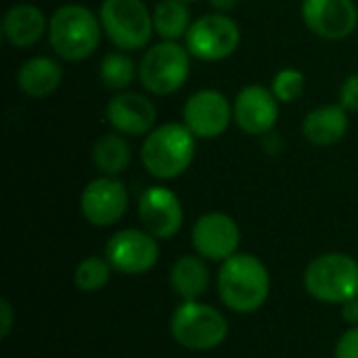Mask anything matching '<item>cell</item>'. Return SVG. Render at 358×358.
<instances>
[{
    "mask_svg": "<svg viewBox=\"0 0 358 358\" xmlns=\"http://www.w3.org/2000/svg\"><path fill=\"white\" fill-rule=\"evenodd\" d=\"M218 296L222 304L237 315L260 310L271 296V273L254 254H235L220 262Z\"/></svg>",
    "mask_w": 358,
    "mask_h": 358,
    "instance_id": "1",
    "label": "cell"
},
{
    "mask_svg": "<svg viewBox=\"0 0 358 358\" xmlns=\"http://www.w3.org/2000/svg\"><path fill=\"white\" fill-rule=\"evenodd\" d=\"M197 151L195 134L180 122H168L153 128L141 147L143 168L157 180H174L182 176Z\"/></svg>",
    "mask_w": 358,
    "mask_h": 358,
    "instance_id": "2",
    "label": "cell"
},
{
    "mask_svg": "<svg viewBox=\"0 0 358 358\" xmlns=\"http://www.w3.org/2000/svg\"><path fill=\"white\" fill-rule=\"evenodd\" d=\"M101 19L84 4H63L48 21V42L57 57L78 63L94 55L101 44Z\"/></svg>",
    "mask_w": 358,
    "mask_h": 358,
    "instance_id": "3",
    "label": "cell"
},
{
    "mask_svg": "<svg viewBox=\"0 0 358 358\" xmlns=\"http://www.w3.org/2000/svg\"><path fill=\"white\" fill-rule=\"evenodd\" d=\"M306 294L323 304H344L358 298V260L344 252H327L304 271Z\"/></svg>",
    "mask_w": 358,
    "mask_h": 358,
    "instance_id": "4",
    "label": "cell"
},
{
    "mask_svg": "<svg viewBox=\"0 0 358 358\" xmlns=\"http://www.w3.org/2000/svg\"><path fill=\"white\" fill-rule=\"evenodd\" d=\"M170 334L174 342L187 350L210 352L229 338V321L220 310L206 302H180L172 313Z\"/></svg>",
    "mask_w": 358,
    "mask_h": 358,
    "instance_id": "5",
    "label": "cell"
},
{
    "mask_svg": "<svg viewBox=\"0 0 358 358\" xmlns=\"http://www.w3.org/2000/svg\"><path fill=\"white\" fill-rule=\"evenodd\" d=\"M99 19L111 44L126 52L147 48L155 36L153 13L143 0H103Z\"/></svg>",
    "mask_w": 358,
    "mask_h": 358,
    "instance_id": "6",
    "label": "cell"
},
{
    "mask_svg": "<svg viewBox=\"0 0 358 358\" xmlns=\"http://www.w3.org/2000/svg\"><path fill=\"white\" fill-rule=\"evenodd\" d=\"M191 73V52L187 46L162 40L149 46L138 63V82L149 94L168 96L178 92Z\"/></svg>",
    "mask_w": 358,
    "mask_h": 358,
    "instance_id": "7",
    "label": "cell"
},
{
    "mask_svg": "<svg viewBox=\"0 0 358 358\" xmlns=\"http://www.w3.org/2000/svg\"><path fill=\"white\" fill-rule=\"evenodd\" d=\"M241 44V29L237 21L224 13H208L195 19L185 36V46L193 59L214 63L224 61L237 52Z\"/></svg>",
    "mask_w": 358,
    "mask_h": 358,
    "instance_id": "8",
    "label": "cell"
},
{
    "mask_svg": "<svg viewBox=\"0 0 358 358\" xmlns=\"http://www.w3.org/2000/svg\"><path fill=\"white\" fill-rule=\"evenodd\" d=\"M233 122V103L214 88L193 92L182 107V124L197 141H214L222 136Z\"/></svg>",
    "mask_w": 358,
    "mask_h": 358,
    "instance_id": "9",
    "label": "cell"
},
{
    "mask_svg": "<svg viewBox=\"0 0 358 358\" xmlns=\"http://www.w3.org/2000/svg\"><path fill=\"white\" fill-rule=\"evenodd\" d=\"M105 258L122 275H145L159 260L157 239L145 229H122L105 245Z\"/></svg>",
    "mask_w": 358,
    "mask_h": 358,
    "instance_id": "10",
    "label": "cell"
},
{
    "mask_svg": "<svg viewBox=\"0 0 358 358\" xmlns=\"http://www.w3.org/2000/svg\"><path fill=\"white\" fill-rule=\"evenodd\" d=\"M128 189L117 176H99L90 180L80 195V212L92 227H113L128 212Z\"/></svg>",
    "mask_w": 358,
    "mask_h": 358,
    "instance_id": "11",
    "label": "cell"
},
{
    "mask_svg": "<svg viewBox=\"0 0 358 358\" xmlns=\"http://www.w3.org/2000/svg\"><path fill=\"white\" fill-rule=\"evenodd\" d=\"M191 243L203 260L224 262L237 254L241 231L235 218L224 212H208L199 216L191 229Z\"/></svg>",
    "mask_w": 358,
    "mask_h": 358,
    "instance_id": "12",
    "label": "cell"
},
{
    "mask_svg": "<svg viewBox=\"0 0 358 358\" xmlns=\"http://www.w3.org/2000/svg\"><path fill=\"white\" fill-rule=\"evenodd\" d=\"M138 218L155 239H172L185 224V210L172 189L153 185L138 197Z\"/></svg>",
    "mask_w": 358,
    "mask_h": 358,
    "instance_id": "13",
    "label": "cell"
},
{
    "mask_svg": "<svg viewBox=\"0 0 358 358\" xmlns=\"http://www.w3.org/2000/svg\"><path fill=\"white\" fill-rule=\"evenodd\" d=\"M304 25L323 40H346L358 25V6L355 0H302Z\"/></svg>",
    "mask_w": 358,
    "mask_h": 358,
    "instance_id": "14",
    "label": "cell"
},
{
    "mask_svg": "<svg viewBox=\"0 0 358 358\" xmlns=\"http://www.w3.org/2000/svg\"><path fill=\"white\" fill-rule=\"evenodd\" d=\"M279 120V101L271 88L248 84L239 90L233 103V122L248 136H266Z\"/></svg>",
    "mask_w": 358,
    "mask_h": 358,
    "instance_id": "15",
    "label": "cell"
},
{
    "mask_svg": "<svg viewBox=\"0 0 358 358\" xmlns=\"http://www.w3.org/2000/svg\"><path fill=\"white\" fill-rule=\"evenodd\" d=\"M109 126L124 136H147L155 128L157 109L153 101L134 90L115 92L105 109Z\"/></svg>",
    "mask_w": 358,
    "mask_h": 358,
    "instance_id": "16",
    "label": "cell"
},
{
    "mask_svg": "<svg viewBox=\"0 0 358 358\" xmlns=\"http://www.w3.org/2000/svg\"><path fill=\"white\" fill-rule=\"evenodd\" d=\"M44 34H48V19L36 4H13L2 17V38L15 48H29Z\"/></svg>",
    "mask_w": 358,
    "mask_h": 358,
    "instance_id": "17",
    "label": "cell"
},
{
    "mask_svg": "<svg viewBox=\"0 0 358 358\" xmlns=\"http://www.w3.org/2000/svg\"><path fill=\"white\" fill-rule=\"evenodd\" d=\"M350 126L348 111L338 103L331 105H321L306 113L302 122V134L304 138L315 145V147H331L340 143Z\"/></svg>",
    "mask_w": 358,
    "mask_h": 358,
    "instance_id": "18",
    "label": "cell"
},
{
    "mask_svg": "<svg viewBox=\"0 0 358 358\" xmlns=\"http://www.w3.org/2000/svg\"><path fill=\"white\" fill-rule=\"evenodd\" d=\"M63 82V67L59 61L38 55L21 63L17 71V86L29 99L50 96Z\"/></svg>",
    "mask_w": 358,
    "mask_h": 358,
    "instance_id": "19",
    "label": "cell"
},
{
    "mask_svg": "<svg viewBox=\"0 0 358 358\" xmlns=\"http://www.w3.org/2000/svg\"><path fill=\"white\" fill-rule=\"evenodd\" d=\"M210 285V271L201 256H180L170 268V287L182 300H199Z\"/></svg>",
    "mask_w": 358,
    "mask_h": 358,
    "instance_id": "20",
    "label": "cell"
},
{
    "mask_svg": "<svg viewBox=\"0 0 358 358\" xmlns=\"http://www.w3.org/2000/svg\"><path fill=\"white\" fill-rule=\"evenodd\" d=\"M132 162V147L128 136L111 130L101 134L92 145V164L103 176H117L128 170Z\"/></svg>",
    "mask_w": 358,
    "mask_h": 358,
    "instance_id": "21",
    "label": "cell"
},
{
    "mask_svg": "<svg viewBox=\"0 0 358 358\" xmlns=\"http://www.w3.org/2000/svg\"><path fill=\"white\" fill-rule=\"evenodd\" d=\"M191 10L189 4L180 0H159L153 6V27L162 40L178 42L187 36L191 27Z\"/></svg>",
    "mask_w": 358,
    "mask_h": 358,
    "instance_id": "22",
    "label": "cell"
},
{
    "mask_svg": "<svg viewBox=\"0 0 358 358\" xmlns=\"http://www.w3.org/2000/svg\"><path fill=\"white\" fill-rule=\"evenodd\" d=\"M99 78L105 84V88L122 92L128 90L134 78H138V65L126 50H111L101 59L99 65Z\"/></svg>",
    "mask_w": 358,
    "mask_h": 358,
    "instance_id": "23",
    "label": "cell"
},
{
    "mask_svg": "<svg viewBox=\"0 0 358 358\" xmlns=\"http://www.w3.org/2000/svg\"><path fill=\"white\" fill-rule=\"evenodd\" d=\"M111 273H113V266L109 264V260L105 256L103 258L101 256H88V258L78 262V266L73 271V283L80 292L94 294L109 283Z\"/></svg>",
    "mask_w": 358,
    "mask_h": 358,
    "instance_id": "24",
    "label": "cell"
},
{
    "mask_svg": "<svg viewBox=\"0 0 358 358\" xmlns=\"http://www.w3.org/2000/svg\"><path fill=\"white\" fill-rule=\"evenodd\" d=\"M304 84H306V76L300 69L283 67L281 71L275 73L271 82V92L275 94L279 103L289 105V103H296L304 94Z\"/></svg>",
    "mask_w": 358,
    "mask_h": 358,
    "instance_id": "25",
    "label": "cell"
},
{
    "mask_svg": "<svg viewBox=\"0 0 358 358\" xmlns=\"http://www.w3.org/2000/svg\"><path fill=\"white\" fill-rule=\"evenodd\" d=\"M340 105L348 111V113H358V73L348 76L342 86H340Z\"/></svg>",
    "mask_w": 358,
    "mask_h": 358,
    "instance_id": "26",
    "label": "cell"
},
{
    "mask_svg": "<svg viewBox=\"0 0 358 358\" xmlns=\"http://www.w3.org/2000/svg\"><path fill=\"white\" fill-rule=\"evenodd\" d=\"M334 357L336 358H358V325L355 327H348L338 344H336V350H334Z\"/></svg>",
    "mask_w": 358,
    "mask_h": 358,
    "instance_id": "27",
    "label": "cell"
},
{
    "mask_svg": "<svg viewBox=\"0 0 358 358\" xmlns=\"http://www.w3.org/2000/svg\"><path fill=\"white\" fill-rule=\"evenodd\" d=\"M15 319H17V315H15L10 302L6 298H2L0 300V338H8L10 329L15 327Z\"/></svg>",
    "mask_w": 358,
    "mask_h": 358,
    "instance_id": "28",
    "label": "cell"
},
{
    "mask_svg": "<svg viewBox=\"0 0 358 358\" xmlns=\"http://www.w3.org/2000/svg\"><path fill=\"white\" fill-rule=\"evenodd\" d=\"M342 319L350 327L358 325V298H352V300H348V302L342 304Z\"/></svg>",
    "mask_w": 358,
    "mask_h": 358,
    "instance_id": "29",
    "label": "cell"
},
{
    "mask_svg": "<svg viewBox=\"0 0 358 358\" xmlns=\"http://www.w3.org/2000/svg\"><path fill=\"white\" fill-rule=\"evenodd\" d=\"M239 0H210V6L214 8V13H224L229 15L233 8H237Z\"/></svg>",
    "mask_w": 358,
    "mask_h": 358,
    "instance_id": "30",
    "label": "cell"
},
{
    "mask_svg": "<svg viewBox=\"0 0 358 358\" xmlns=\"http://www.w3.org/2000/svg\"><path fill=\"white\" fill-rule=\"evenodd\" d=\"M180 2H185V4H193V2H197V0H180Z\"/></svg>",
    "mask_w": 358,
    "mask_h": 358,
    "instance_id": "31",
    "label": "cell"
}]
</instances>
